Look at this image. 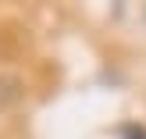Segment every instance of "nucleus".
Returning a JSON list of instances; mask_svg holds the SVG:
<instances>
[{"mask_svg": "<svg viewBox=\"0 0 146 139\" xmlns=\"http://www.w3.org/2000/svg\"><path fill=\"white\" fill-rule=\"evenodd\" d=\"M121 136H125V139H146V128H139V125H125V128H121Z\"/></svg>", "mask_w": 146, "mask_h": 139, "instance_id": "f257e3e1", "label": "nucleus"}]
</instances>
